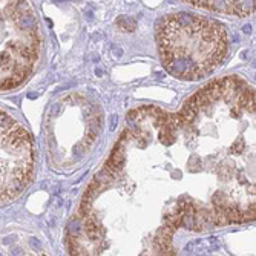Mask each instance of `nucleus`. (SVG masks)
I'll return each mask as SVG.
<instances>
[{
	"mask_svg": "<svg viewBox=\"0 0 256 256\" xmlns=\"http://www.w3.org/2000/svg\"><path fill=\"white\" fill-rule=\"evenodd\" d=\"M157 40L167 71L178 78L195 80L209 75L224 60L193 45L227 41V31L215 20L177 12L161 19Z\"/></svg>",
	"mask_w": 256,
	"mask_h": 256,
	"instance_id": "f257e3e1",
	"label": "nucleus"
},
{
	"mask_svg": "<svg viewBox=\"0 0 256 256\" xmlns=\"http://www.w3.org/2000/svg\"><path fill=\"white\" fill-rule=\"evenodd\" d=\"M32 146L22 126L2 110V204L19 196L32 178Z\"/></svg>",
	"mask_w": 256,
	"mask_h": 256,
	"instance_id": "f03ea898",
	"label": "nucleus"
}]
</instances>
